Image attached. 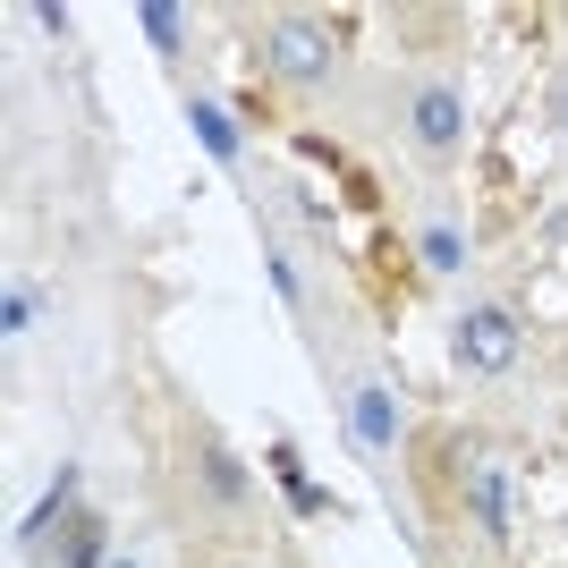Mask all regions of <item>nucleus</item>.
Listing matches in <instances>:
<instances>
[{
  "mask_svg": "<svg viewBox=\"0 0 568 568\" xmlns=\"http://www.w3.org/2000/svg\"><path fill=\"white\" fill-rule=\"evenodd\" d=\"M255 51H263V69L281 77L288 94H323L339 77V34H332V18H314V9H272L263 34H255Z\"/></svg>",
  "mask_w": 568,
  "mask_h": 568,
  "instance_id": "obj_1",
  "label": "nucleus"
},
{
  "mask_svg": "<svg viewBox=\"0 0 568 568\" xmlns=\"http://www.w3.org/2000/svg\"><path fill=\"white\" fill-rule=\"evenodd\" d=\"M450 356H458V374L467 382H500V374H518V356H526V323L500 297H467V306L450 314Z\"/></svg>",
  "mask_w": 568,
  "mask_h": 568,
  "instance_id": "obj_2",
  "label": "nucleus"
},
{
  "mask_svg": "<svg viewBox=\"0 0 568 568\" xmlns=\"http://www.w3.org/2000/svg\"><path fill=\"white\" fill-rule=\"evenodd\" d=\"M399 128L425 162H458V144H467V94H458V77H442V69L407 77L399 85Z\"/></svg>",
  "mask_w": 568,
  "mask_h": 568,
  "instance_id": "obj_3",
  "label": "nucleus"
},
{
  "mask_svg": "<svg viewBox=\"0 0 568 568\" xmlns=\"http://www.w3.org/2000/svg\"><path fill=\"white\" fill-rule=\"evenodd\" d=\"M339 425H348V442L365 458H399V390H390V382L382 374H356L348 390H339Z\"/></svg>",
  "mask_w": 568,
  "mask_h": 568,
  "instance_id": "obj_4",
  "label": "nucleus"
},
{
  "mask_svg": "<svg viewBox=\"0 0 568 568\" xmlns=\"http://www.w3.org/2000/svg\"><path fill=\"white\" fill-rule=\"evenodd\" d=\"M467 509H475V526H484V544H509V535H518V475L500 467L493 450L467 458Z\"/></svg>",
  "mask_w": 568,
  "mask_h": 568,
  "instance_id": "obj_5",
  "label": "nucleus"
},
{
  "mask_svg": "<svg viewBox=\"0 0 568 568\" xmlns=\"http://www.w3.org/2000/svg\"><path fill=\"white\" fill-rule=\"evenodd\" d=\"M416 255H425V272L458 281V272H467V237H458V221H416Z\"/></svg>",
  "mask_w": 568,
  "mask_h": 568,
  "instance_id": "obj_6",
  "label": "nucleus"
},
{
  "mask_svg": "<svg viewBox=\"0 0 568 568\" xmlns=\"http://www.w3.org/2000/svg\"><path fill=\"white\" fill-rule=\"evenodd\" d=\"M136 26H144V43L162 51V60H179V51H187V9H179V0H144Z\"/></svg>",
  "mask_w": 568,
  "mask_h": 568,
  "instance_id": "obj_7",
  "label": "nucleus"
},
{
  "mask_svg": "<svg viewBox=\"0 0 568 568\" xmlns=\"http://www.w3.org/2000/svg\"><path fill=\"white\" fill-rule=\"evenodd\" d=\"M0 306H9V314H0V323H9V339H18L26 323H34V306H43V297H34V288H26V281H9V297H0Z\"/></svg>",
  "mask_w": 568,
  "mask_h": 568,
  "instance_id": "obj_8",
  "label": "nucleus"
},
{
  "mask_svg": "<svg viewBox=\"0 0 568 568\" xmlns=\"http://www.w3.org/2000/svg\"><path fill=\"white\" fill-rule=\"evenodd\" d=\"M551 128L568 136V77H551Z\"/></svg>",
  "mask_w": 568,
  "mask_h": 568,
  "instance_id": "obj_9",
  "label": "nucleus"
}]
</instances>
